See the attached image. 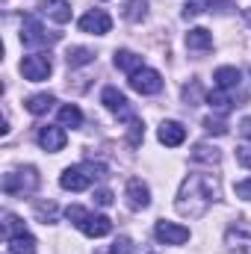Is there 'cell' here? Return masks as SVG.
Here are the masks:
<instances>
[{
    "label": "cell",
    "mask_w": 251,
    "mask_h": 254,
    "mask_svg": "<svg viewBox=\"0 0 251 254\" xmlns=\"http://www.w3.org/2000/svg\"><path fill=\"white\" fill-rule=\"evenodd\" d=\"M24 231H27V228H24V222H21L18 216H12V213L3 216V237H6V240L18 237V234H24Z\"/></svg>",
    "instance_id": "d4e9b609"
},
{
    "label": "cell",
    "mask_w": 251,
    "mask_h": 254,
    "mask_svg": "<svg viewBox=\"0 0 251 254\" xmlns=\"http://www.w3.org/2000/svg\"><path fill=\"white\" fill-rule=\"evenodd\" d=\"M219 198V181L210 175H189L178 192V213L181 216H204L207 207Z\"/></svg>",
    "instance_id": "6da1fadb"
},
{
    "label": "cell",
    "mask_w": 251,
    "mask_h": 254,
    "mask_svg": "<svg viewBox=\"0 0 251 254\" xmlns=\"http://www.w3.org/2000/svg\"><path fill=\"white\" fill-rule=\"evenodd\" d=\"M237 163L246 166V169H251V145H240V148H237Z\"/></svg>",
    "instance_id": "4dcf8cb0"
},
{
    "label": "cell",
    "mask_w": 251,
    "mask_h": 254,
    "mask_svg": "<svg viewBox=\"0 0 251 254\" xmlns=\"http://www.w3.org/2000/svg\"><path fill=\"white\" fill-rule=\"evenodd\" d=\"M157 136H160L163 145L178 148V145H184V139H187V127L181 125V122H163L160 130H157Z\"/></svg>",
    "instance_id": "7c38bea8"
},
{
    "label": "cell",
    "mask_w": 251,
    "mask_h": 254,
    "mask_svg": "<svg viewBox=\"0 0 251 254\" xmlns=\"http://www.w3.org/2000/svg\"><path fill=\"white\" fill-rule=\"evenodd\" d=\"M95 201H98L101 207H110V204H113V192L110 190H98L95 192Z\"/></svg>",
    "instance_id": "836d02e7"
},
{
    "label": "cell",
    "mask_w": 251,
    "mask_h": 254,
    "mask_svg": "<svg viewBox=\"0 0 251 254\" xmlns=\"http://www.w3.org/2000/svg\"><path fill=\"white\" fill-rule=\"evenodd\" d=\"M51 71H54V63H51L48 54H30V57L21 60V74H24L30 83H42V80H48Z\"/></svg>",
    "instance_id": "277c9868"
},
{
    "label": "cell",
    "mask_w": 251,
    "mask_h": 254,
    "mask_svg": "<svg viewBox=\"0 0 251 254\" xmlns=\"http://www.w3.org/2000/svg\"><path fill=\"white\" fill-rule=\"evenodd\" d=\"M80 231L86 234V237H92V240H98V237H107L110 231H113V222L107 219V216H86V222L80 225Z\"/></svg>",
    "instance_id": "5bb4252c"
},
{
    "label": "cell",
    "mask_w": 251,
    "mask_h": 254,
    "mask_svg": "<svg viewBox=\"0 0 251 254\" xmlns=\"http://www.w3.org/2000/svg\"><path fill=\"white\" fill-rule=\"evenodd\" d=\"M228 246L240 249V252H249L251 249V225L249 222H237L231 231H228Z\"/></svg>",
    "instance_id": "9a60e30c"
},
{
    "label": "cell",
    "mask_w": 251,
    "mask_h": 254,
    "mask_svg": "<svg viewBox=\"0 0 251 254\" xmlns=\"http://www.w3.org/2000/svg\"><path fill=\"white\" fill-rule=\"evenodd\" d=\"M21 42L27 48H39V45H54L60 42V33H51L39 24V18L33 15H24V24H21Z\"/></svg>",
    "instance_id": "3957f363"
},
{
    "label": "cell",
    "mask_w": 251,
    "mask_h": 254,
    "mask_svg": "<svg viewBox=\"0 0 251 254\" xmlns=\"http://www.w3.org/2000/svg\"><path fill=\"white\" fill-rule=\"evenodd\" d=\"M98 254H110V252H98Z\"/></svg>",
    "instance_id": "8d00e7d4"
},
{
    "label": "cell",
    "mask_w": 251,
    "mask_h": 254,
    "mask_svg": "<svg viewBox=\"0 0 251 254\" xmlns=\"http://www.w3.org/2000/svg\"><path fill=\"white\" fill-rule=\"evenodd\" d=\"M36 216L39 222H57V204L54 201H36Z\"/></svg>",
    "instance_id": "484cf974"
},
{
    "label": "cell",
    "mask_w": 251,
    "mask_h": 254,
    "mask_svg": "<svg viewBox=\"0 0 251 254\" xmlns=\"http://www.w3.org/2000/svg\"><path fill=\"white\" fill-rule=\"evenodd\" d=\"M187 48L189 51H210L213 48V33L204 27H195L187 33Z\"/></svg>",
    "instance_id": "e0dca14e"
},
{
    "label": "cell",
    "mask_w": 251,
    "mask_h": 254,
    "mask_svg": "<svg viewBox=\"0 0 251 254\" xmlns=\"http://www.w3.org/2000/svg\"><path fill=\"white\" fill-rule=\"evenodd\" d=\"M204 130L213 133V136H225V133H228V125H225L222 119H204Z\"/></svg>",
    "instance_id": "f1b7e54d"
},
{
    "label": "cell",
    "mask_w": 251,
    "mask_h": 254,
    "mask_svg": "<svg viewBox=\"0 0 251 254\" xmlns=\"http://www.w3.org/2000/svg\"><path fill=\"white\" fill-rule=\"evenodd\" d=\"M240 133H243L246 139H251V116H246V119L240 122Z\"/></svg>",
    "instance_id": "d590c367"
},
{
    "label": "cell",
    "mask_w": 251,
    "mask_h": 254,
    "mask_svg": "<svg viewBox=\"0 0 251 254\" xmlns=\"http://www.w3.org/2000/svg\"><path fill=\"white\" fill-rule=\"evenodd\" d=\"M36 190H39V172L33 166L3 175V192L6 195H30Z\"/></svg>",
    "instance_id": "7a4b0ae2"
},
{
    "label": "cell",
    "mask_w": 251,
    "mask_h": 254,
    "mask_svg": "<svg viewBox=\"0 0 251 254\" xmlns=\"http://www.w3.org/2000/svg\"><path fill=\"white\" fill-rule=\"evenodd\" d=\"M80 30L83 33H92V36H107L113 30V18L104 12V9H92L80 18Z\"/></svg>",
    "instance_id": "52a82bcc"
},
{
    "label": "cell",
    "mask_w": 251,
    "mask_h": 254,
    "mask_svg": "<svg viewBox=\"0 0 251 254\" xmlns=\"http://www.w3.org/2000/svg\"><path fill=\"white\" fill-rule=\"evenodd\" d=\"M65 142H68V136H65L63 127H42L39 130V145L45 148V151H51V154H57V151H63Z\"/></svg>",
    "instance_id": "8fae6325"
},
{
    "label": "cell",
    "mask_w": 251,
    "mask_h": 254,
    "mask_svg": "<svg viewBox=\"0 0 251 254\" xmlns=\"http://www.w3.org/2000/svg\"><path fill=\"white\" fill-rule=\"evenodd\" d=\"M65 63H68V68L89 65V63H95V51H89V48H71V51L65 54Z\"/></svg>",
    "instance_id": "7402d4cb"
},
{
    "label": "cell",
    "mask_w": 251,
    "mask_h": 254,
    "mask_svg": "<svg viewBox=\"0 0 251 254\" xmlns=\"http://www.w3.org/2000/svg\"><path fill=\"white\" fill-rule=\"evenodd\" d=\"M145 9H148V3H145V0H130L122 15H125L127 21H142V18H145Z\"/></svg>",
    "instance_id": "4316f807"
},
{
    "label": "cell",
    "mask_w": 251,
    "mask_h": 254,
    "mask_svg": "<svg viewBox=\"0 0 251 254\" xmlns=\"http://www.w3.org/2000/svg\"><path fill=\"white\" fill-rule=\"evenodd\" d=\"M237 195L246 198V201H251V181H240V184H237Z\"/></svg>",
    "instance_id": "e575fe53"
},
{
    "label": "cell",
    "mask_w": 251,
    "mask_h": 254,
    "mask_svg": "<svg viewBox=\"0 0 251 254\" xmlns=\"http://www.w3.org/2000/svg\"><path fill=\"white\" fill-rule=\"evenodd\" d=\"M207 104H210L219 116H225V113H231V110H234V101H231L222 89H219V92H210V95H207Z\"/></svg>",
    "instance_id": "603a6c76"
},
{
    "label": "cell",
    "mask_w": 251,
    "mask_h": 254,
    "mask_svg": "<svg viewBox=\"0 0 251 254\" xmlns=\"http://www.w3.org/2000/svg\"><path fill=\"white\" fill-rule=\"evenodd\" d=\"M195 163H207V166H216L219 160H222V154H219V148L216 145H207V142H198L195 148H192V154H189Z\"/></svg>",
    "instance_id": "ffe728a7"
},
{
    "label": "cell",
    "mask_w": 251,
    "mask_h": 254,
    "mask_svg": "<svg viewBox=\"0 0 251 254\" xmlns=\"http://www.w3.org/2000/svg\"><path fill=\"white\" fill-rule=\"evenodd\" d=\"M54 104H57V98H54L51 92H42V95H30V98L24 101L27 113H33V116H45V113H48Z\"/></svg>",
    "instance_id": "ac0fdd59"
},
{
    "label": "cell",
    "mask_w": 251,
    "mask_h": 254,
    "mask_svg": "<svg viewBox=\"0 0 251 254\" xmlns=\"http://www.w3.org/2000/svg\"><path fill=\"white\" fill-rule=\"evenodd\" d=\"M9 243V252L12 254H36L39 252V243H36V237L33 234H18V237H12V240H6Z\"/></svg>",
    "instance_id": "d6986e66"
},
{
    "label": "cell",
    "mask_w": 251,
    "mask_h": 254,
    "mask_svg": "<svg viewBox=\"0 0 251 254\" xmlns=\"http://www.w3.org/2000/svg\"><path fill=\"white\" fill-rule=\"evenodd\" d=\"M142 133H145V127L139 125L136 119H130V145H139V139H142Z\"/></svg>",
    "instance_id": "1f68e13d"
},
{
    "label": "cell",
    "mask_w": 251,
    "mask_h": 254,
    "mask_svg": "<svg viewBox=\"0 0 251 254\" xmlns=\"http://www.w3.org/2000/svg\"><path fill=\"white\" fill-rule=\"evenodd\" d=\"M130 89L139 95H157L163 89V74L154 68H142V71L130 74Z\"/></svg>",
    "instance_id": "5b68a950"
},
{
    "label": "cell",
    "mask_w": 251,
    "mask_h": 254,
    "mask_svg": "<svg viewBox=\"0 0 251 254\" xmlns=\"http://www.w3.org/2000/svg\"><path fill=\"white\" fill-rule=\"evenodd\" d=\"M116 68H122L127 74H136V71L145 68V63H142V57L133 54V51H116Z\"/></svg>",
    "instance_id": "44dd1931"
},
{
    "label": "cell",
    "mask_w": 251,
    "mask_h": 254,
    "mask_svg": "<svg viewBox=\"0 0 251 254\" xmlns=\"http://www.w3.org/2000/svg\"><path fill=\"white\" fill-rule=\"evenodd\" d=\"M110 254H130V240H127V237H119V240L113 243Z\"/></svg>",
    "instance_id": "d6a6232c"
},
{
    "label": "cell",
    "mask_w": 251,
    "mask_h": 254,
    "mask_svg": "<svg viewBox=\"0 0 251 254\" xmlns=\"http://www.w3.org/2000/svg\"><path fill=\"white\" fill-rule=\"evenodd\" d=\"M92 178L95 175H89V169H83V166H68L63 175H60V187L68 192H83L92 187Z\"/></svg>",
    "instance_id": "8992f818"
},
{
    "label": "cell",
    "mask_w": 251,
    "mask_h": 254,
    "mask_svg": "<svg viewBox=\"0 0 251 254\" xmlns=\"http://www.w3.org/2000/svg\"><path fill=\"white\" fill-rule=\"evenodd\" d=\"M213 80H216V89H222V92H231V89H237L240 86V71L237 68H231V65H222V68H216V74H213Z\"/></svg>",
    "instance_id": "2e32d148"
},
{
    "label": "cell",
    "mask_w": 251,
    "mask_h": 254,
    "mask_svg": "<svg viewBox=\"0 0 251 254\" xmlns=\"http://www.w3.org/2000/svg\"><path fill=\"white\" fill-rule=\"evenodd\" d=\"M83 125V113L74 104H65L60 110V127H80Z\"/></svg>",
    "instance_id": "cb8c5ba5"
},
{
    "label": "cell",
    "mask_w": 251,
    "mask_h": 254,
    "mask_svg": "<svg viewBox=\"0 0 251 254\" xmlns=\"http://www.w3.org/2000/svg\"><path fill=\"white\" fill-rule=\"evenodd\" d=\"M213 6V0H187V6H184V18H195V15H201L204 9H210Z\"/></svg>",
    "instance_id": "83f0119b"
},
{
    "label": "cell",
    "mask_w": 251,
    "mask_h": 254,
    "mask_svg": "<svg viewBox=\"0 0 251 254\" xmlns=\"http://www.w3.org/2000/svg\"><path fill=\"white\" fill-rule=\"evenodd\" d=\"M198 95H201V83H198V80H192V86L184 89V101H187V107H195L192 101H198Z\"/></svg>",
    "instance_id": "f546056e"
},
{
    "label": "cell",
    "mask_w": 251,
    "mask_h": 254,
    "mask_svg": "<svg viewBox=\"0 0 251 254\" xmlns=\"http://www.w3.org/2000/svg\"><path fill=\"white\" fill-rule=\"evenodd\" d=\"M39 12H42L45 18L57 21V24H68V21H71V6H68L65 0H42V3H39Z\"/></svg>",
    "instance_id": "4fadbf2b"
},
{
    "label": "cell",
    "mask_w": 251,
    "mask_h": 254,
    "mask_svg": "<svg viewBox=\"0 0 251 254\" xmlns=\"http://www.w3.org/2000/svg\"><path fill=\"white\" fill-rule=\"evenodd\" d=\"M154 234H157V240L166 243V246H184V243L189 240V228L175 225V222H157Z\"/></svg>",
    "instance_id": "ba28073f"
},
{
    "label": "cell",
    "mask_w": 251,
    "mask_h": 254,
    "mask_svg": "<svg viewBox=\"0 0 251 254\" xmlns=\"http://www.w3.org/2000/svg\"><path fill=\"white\" fill-rule=\"evenodd\" d=\"M127 207L130 210H145L148 204H151V190L139 181V178H130L127 181Z\"/></svg>",
    "instance_id": "30bf717a"
},
{
    "label": "cell",
    "mask_w": 251,
    "mask_h": 254,
    "mask_svg": "<svg viewBox=\"0 0 251 254\" xmlns=\"http://www.w3.org/2000/svg\"><path fill=\"white\" fill-rule=\"evenodd\" d=\"M101 104H104L110 113L122 116V119H133V116H130V101L125 98V92H119L116 86H107V89H104V95H101Z\"/></svg>",
    "instance_id": "9c48e42d"
}]
</instances>
